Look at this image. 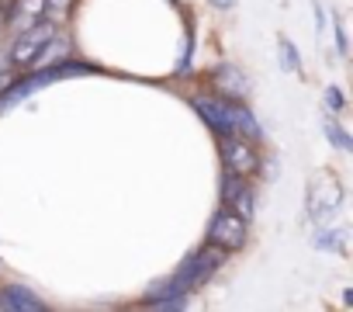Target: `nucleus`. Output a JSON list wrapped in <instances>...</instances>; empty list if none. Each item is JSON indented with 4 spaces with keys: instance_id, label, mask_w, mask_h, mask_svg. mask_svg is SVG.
Wrapping results in <instances>:
<instances>
[{
    "instance_id": "0eeeda50",
    "label": "nucleus",
    "mask_w": 353,
    "mask_h": 312,
    "mask_svg": "<svg viewBox=\"0 0 353 312\" xmlns=\"http://www.w3.org/2000/svg\"><path fill=\"white\" fill-rule=\"evenodd\" d=\"M222 205L232 208V212H239L243 219H250V215H253V205H256L253 188H250V177H239V174H229V170H225V181H222Z\"/></svg>"
},
{
    "instance_id": "1a4fd4ad",
    "label": "nucleus",
    "mask_w": 353,
    "mask_h": 312,
    "mask_svg": "<svg viewBox=\"0 0 353 312\" xmlns=\"http://www.w3.org/2000/svg\"><path fill=\"white\" fill-rule=\"evenodd\" d=\"M42 18H46V0H14V11H11L14 28H28Z\"/></svg>"
},
{
    "instance_id": "ddd939ff",
    "label": "nucleus",
    "mask_w": 353,
    "mask_h": 312,
    "mask_svg": "<svg viewBox=\"0 0 353 312\" xmlns=\"http://www.w3.org/2000/svg\"><path fill=\"white\" fill-rule=\"evenodd\" d=\"M322 97H325V104H329L332 111H343V108H346V97H343V90H339V87H325V94H322Z\"/></svg>"
},
{
    "instance_id": "39448f33",
    "label": "nucleus",
    "mask_w": 353,
    "mask_h": 312,
    "mask_svg": "<svg viewBox=\"0 0 353 312\" xmlns=\"http://www.w3.org/2000/svg\"><path fill=\"white\" fill-rule=\"evenodd\" d=\"M222 139V167L229 174H239V177H253L260 170V156L256 149L246 142V135H219Z\"/></svg>"
},
{
    "instance_id": "f03ea898",
    "label": "nucleus",
    "mask_w": 353,
    "mask_h": 312,
    "mask_svg": "<svg viewBox=\"0 0 353 312\" xmlns=\"http://www.w3.org/2000/svg\"><path fill=\"white\" fill-rule=\"evenodd\" d=\"M56 35V28H52V21H35V25H28V28H21L18 35H14V42H11V49H8V63L14 66V70H32L39 59H42V52H46V46H49V39Z\"/></svg>"
},
{
    "instance_id": "dca6fc26",
    "label": "nucleus",
    "mask_w": 353,
    "mask_h": 312,
    "mask_svg": "<svg viewBox=\"0 0 353 312\" xmlns=\"http://www.w3.org/2000/svg\"><path fill=\"white\" fill-rule=\"evenodd\" d=\"M212 4H215V8H222V11H229V8L236 4V0H212Z\"/></svg>"
},
{
    "instance_id": "f257e3e1",
    "label": "nucleus",
    "mask_w": 353,
    "mask_h": 312,
    "mask_svg": "<svg viewBox=\"0 0 353 312\" xmlns=\"http://www.w3.org/2000/svg\"><path fill=\"white\" fill-rule=\"evenodd\" d=\"M219 267H222V250H215V246L208 243L205 250H198L181 271H176L163 288H156L152 295H145V305H159V309L188 305V295H191L194 288H201Z\"/></svg>"
},
{
    "instance_id": "423d86ee",
    "label": "nucleus",
    "mask_w": 353,
    "mask_h": 312,
    "mask_svg": "<svg viewBox=\"0 0 353 312\" xmlns=\"http://www.w3.org/2000/svg\"><path fill=\"white\" fill-rule=\"evenodd\" d=\"M194 111L205 118V125H208L215 135H232V132H236V101H232V97L198 94V97H194Z\"/></svg>"
},
{
    "instance_id": "9b49d317",
    "label": "nucleus",
    "mask_w": 353,
    "mask_h": 312,
    "mask_svg": "<svg viewBox=\"0 0 353 312\" xmlns=\"http://www.w3.org/2000/svg\"><path fill=\"white\" fill-rule=\"evenodd\" d=\"M277 49H281V63H284V70H288V73H298V70H301V56H298L294 42H291L288 35H281V39H277Z\"/></svg>"
},
{
    "instance_id": "2eb2a0df",
    "label": "nucleus",
    "mask_w": 353,
    "mask_h": 312,
    "mask_svg": "<svg viewBox=\"0 0 353 312\" xmlns=\"http://www.w3.org/2000/svg\"><path fill=\"white\" fill-rule=\"evenodd\" d=\"M8 66H11V63H8V56L0 52V90H4V80H8Z\"/></svg>"
},
{
    "instance_id": "6e6552de",
    "label": "nucleus",
    "mask_w": 353,
    "mask_h": 312,
    "mask_svg": "<svg viewBox=\"0 0 353 312\" xmlns=\"http://www.w3.org/2000/svg\"><path fill=\"white\" fill-rule=\"evenodd\" d=\"M0 309H8V312H46V302L21 284H8V288H0Z\"/></svg>"
},
{
    "instance_id": "20e7f679",
    "label": "nucleus",
    "mask_w": 353,
    "mask_h": 312,
    "mask_svg": "<svg viewBox=\"0 0 353 312\" xmlns=\"http://www.w3.org/2000/svg\"><path fill=\"white\" fill-rule=\"evenodd\" d=\"M208 243L222 253H232V250H243L246 246V219L232 208H222L212 226H208Z\"/></svg>"
},
{
    "instance_id": "f8f14e48",
    "label": "nucleus",
    "mask_w": 353,
    "mask_h": 312,
    "mask_svg": "<svg viewBox=\"0 0 353 312\" xmlns=\"http://www.w3.org/2000/svg\"><path fill=\"white\" fill-rule=\"evenodd\" d=\"M325 135H329V139H332L339 149H353V139L343 132V125H339L336 118H325Z\"/></svg>"
},
{
    "instance_id": "4468645a",
    "label": "nucleus",
    "mask_w": 353,
    "mask_h": 312,
    "mask_svg": "<svg viewBox=\"0 0 353 312\" xmlns=\"http://www.w3.org/2000/svg\"><path fill=\"white\" fill-rule=\"evenodd\" d=\"M336 46H339V56H346L350 52V46H346V28H343V21L336 18Z\"/></svg>"
},
{
    "instance_id": "9d476101",
    "label": "nucleus",
    "mask_w": 353,
    "mask_h": 312,
    "mask_svg": "<svg viewBox=\"0 0 353 312\" xmlns=\"http://www.w3.org/2000/svg\"><path fill=\"white\" fill-rule=\"evenodd\" d=\"M219 90H222V97L239 101V97L246 94V80H243L232 66H222V73H219Z\"/></svg>"
},
{
    "instance_id": "7ed1b4c3",
    "label": "nucleus",
    "mask_w": 353,
    "mask_h": 312,
    "mask_svg": "<svg viewBox=\"0 0 353 312\" xmlns=\"http://www.w3.org/2000/svg\"><path fill=\"white\" fill-rule=\"evenodd\" d=\"M80 73H94V66H87V63H56V66H52V70H46V73H32V77H25V80H18V84H11V87L0 90V108L25 101L32 90H39V87L52 84V80H63V77H80Z\"/></svg>"
}]
</instances>
